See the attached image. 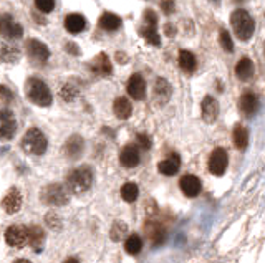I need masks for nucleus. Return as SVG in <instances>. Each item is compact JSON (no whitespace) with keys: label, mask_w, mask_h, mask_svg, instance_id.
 <instances>
[{"label":"nucleus","mask_w":265,"mask_h":263,"mask_svg":"<svg viewBox=\"0 0 265 263\" xmlns=\"http://www.w3.org/2000/svg\"><path fill=\"white\" fill-rule=\"evenodd\" d=\"M35 5L43 14H50L55 8V0H35Z\"/></svg>","instance_id":"c9c22d12"},{"label":"nucleus","mask_w":265,"mask_h":263,"mask_svg":"<svg viewBox=\"0 0 265 263\" xmlns=\"http://www.w3.org/2000/svg\"><path fill=\"white\" fill-rule=\"evenodd\" d=\"M179 167H181V157L177 154H171L168 159L161 161L158 164L159 172L163 175H176L179 172Z\"/></svg>","instance_id":"a211bd4d"},{"label":"nucleus","mask_w":265,"mask_h":263,"mask_svg":"<svg viewBox=\"0 0 265 263\" xmlns=\"http://www.w3.org/2000/svg\"><path fill=\"white\" fill-rule=\"evenodd\" d=\"M164 32L168 33V37H174V35H176V28L172 27V25H166V27H164Z\"/></svg>","instance_id":"a19ab883"},{"label":"nucleus","mask_w":265,"mask_h":263,"mask_svg":"<svg viewBox=\"0 0 265 263\" xmlns=\"http://www.w3.org/2000/svg\"><path fill=\"white\" fill-rule=\"evenodd\" d=\"M227 164H229V157H227V152L225 149L222 147H217L212 151V154L209 157V170L211 174L214 175H222L227 169Z\"/></svg>","instance_id":"6e6552de"},{"label":"nucleus","mask_w":265,"mask_h":263,"mask_svg":"<svg viewBox=\"0 0 265 263\" xmlns=\"http://www.w3.org/2000/svg\"><path fill=\"white\" fill-rule=\"evenodd\" d=\"M219 116V103L212 96H206L202 101V120L206 122H214Z\"/></svg>","instance_id":"f3484780"},{"label":"nucleus","mask_w":265,"mask_h":263,"mask_svg":"<svg viewBox=\"0 0 265 263\" xmlns=\"http://www.w3.org/2000/svg\"><path fill=\"white\" fill-rule=\"evenodd\" d=\"M14 263H32L30 260H24V258H20V260H15Z\"/></svg>","instance_id":"a18cd8bd"},{"label":"nucleus","mask_w":265,"mask_h":263,"mask_svg":"<svg viewBox=\"0 0 265 263\" xmlns=\"http://www.w3.org/2000/svg\"><path fill=\"white\" fill-rule=\"evenodd\" d=\"M171 93H172L171 85H169L164 78H158L154 83V90H153L154 103L158 104V106H164V104L169 101V98H171Z\"/></svg>","instance_id":"9d476101"},{"label":"nucleus","mask_w":265,"mask_h":263,"mask_svg":"<svg viewBox=\"0 0 265 263\" xmlns=\"http://www.w3.org/2000/svg\"><path fill=\"white\" fill-rule=\"evenodd\" d=\"M140 33H141V37L145 38V40H147V42L151 43V45H154V47H159L161 45V38H159L156 27H149V25H146L145 28L140 30Z\"/></svg>","instance_id":"473e14b6"},{"label":"nucleus","mask_w":265,"mask_h":263,"mask_svg":"<svg viewBox=\"0 0 265 263\" xmlns=\"http://www.w3.org/2000/svg\"><path fill=\"white\" fill-rule=\"evenodd\" d=\"M27 50H28L30 58L33 61H47L50 56V51L45 43H42L40 40H35V38H33V40H28Z\"/></svg>","instance_id":"2eb2a0df"},{"label":"nucleus","mask_w":265,"mask_h":263,"mask_svg":"<svg viewBox=\"0 0 265 263\" xmlns=\"http://www.w3.org/2000/svg\"><path fill=\"white\" fill-rule=\"evenodd\" d=\"M128 93L133 99H143L146 95V81L140 73H134L128 81Z\"/></svg>","instance_id":"9b49d317"},{"label":"nucleus","mask_w":265,"mask_h":263,"mask_svg":"<svg viewBox=\"0 0 265 263\" xmlns=\"http://www.w3.org/2000/svg\"><path fill=\"white\" fill-rule=\"evenodd\" d=\"M220 45H222L224 50L229 51V53L234 51V42H232V38H230L227 30H220Z\"/></svg>","instance_id":"f704fd0d"},{"label":"nucleus","mask_w":265,"mask_h":263,"mask_svg":"<svg viewBox=\"0 0 265 263\" xmlns=\"http://www.w3.org/2000/svg\"><path fill=\"white\" fill-rule=\"evenodd\" d=\"M214 2H219V0H214Z\"/></svg>","instance_id":"49530a36"},{"label":"nucleus","mask_w":265,"mask_h":263,"mask_svg":"<svg viewBox=\"0 0 265 263\" xmlns=\"http://www.w3.org/2000/svg\"><path fill=\"white\" fill-rule=\"evenodd\" d=\"M93 184V172L88 166L73 169L67 177V189L70 194H85Z\"/></svg>","instance_id":"f257e3e1"},{"label":"nucleus","mask_w":265,"mask_h":263,"mask_svg":"<svg viewBox=\"0 0 265 263\" xmlns=\"http://www.w3.org/2000/svg\"><path fill=\"white\" fill-rule=\"evenodd\" d=\"M239 109L242 111L244 116H254L259 109V101H257V96L252 95V93H245L241 96L239 99Z\"/></svg>","instance_id":"dca6fc26"},{"label":"nucleus","mask_w":265,"mask_h":263,"mask_svg":"<svg viewBox=\"0 0 265 263\" xmlns=\"http://www.w3.org/2000/svg\"><path fill=\"white\" fill-rule=\"evenodd\" d=\"M17 131V121L12 111L8 109H0V138L10 139L14 138Z\"/></svg>","instance_id":"1a4fd4ad"},{"label":"nucleus","mask_w":265,"mask_h":263,"mask_svg":"<svg viewBox=\"0 0 265 263\" xmlns=\"http://www.w3.org/2000/svg\"><path fill=\"white\" fill-rule=\"evenodd\" d=\"M47 222H48V223H51V222H53V217H50V215H47ZM56 225H60V222H56V223H55V225H53V227H55V229H58V227H56Z\"/></svg>","instance_id":"37998d69"},{"label":"nucleus","mask_w":265,"mask_h":263,"mask_svg":"<svg viewBox=\"0 0 265 263\" xmlns=\"http://www.w3.org/2000/svg\"><path fill=\"white\" fill-rule=\"evenodd\" d=\"M161 8H163V12L166 15L172 14V12H174V8H176L174 0H163V2H161Z\"/></svg>","instance_id":"4c0bfd02"},{"label":"nucleus","mask_w":265,"mask_h":263,"mask_svg":"<svg viewBox=\"0 0 265 263\" xmlns=\"http://www.w3.org/2000/svg\"><path fill=\"white\" fill-rule=\"evenodd\" d=\"M236 74L239 80L249 81L254 76V63L250 58H241L236 65Z\"/></svg>","instance_id":"5701e85b"},{"label":"nucleus","mask_w":265,"mask_h":263,"mask_svg":"<svg viewBox=\"0 0 265 263\" xmlns=\"http://www.w3.org/2000/svg\"><path fill=\"white\" fill-rule=\"evenodd\" d=\"M181 186V191L184 192V195L188 197H197L201 194V189H202V184L199 181V177H195V175H184V177L181 179L179 182Z\"/></svg>","instance_id":"4468645a"},{"label":"nucleus","mask_w":265,"mask_h":263,"mask_svg":"<svg viewBox=\"0 0 265 263\" xmlns=\"http://www.w3.org/2000/svg\"><path fill=\"white\" fill-rule=\"evenodd\" d=\"M138 194H140V189L134 182H126L121 187V197H123L124 202H134L138 199Z\"/></svg>","instance_id":"2f4dec72"},{"label":"nucleus","mask_w":265,"mask_h":263,"mask_svg":"<svg viewBox=\"0 0 265 263\" xmlns=\"http://www.w3.org/2000/svg\"><path fill=\"white\" fill-rule=\"evenodd\" d=\"M68 51H70V53H78V50H73V48H75V45H73V43H68Z\"/></svg>","instance_id":"79ce46f5"},{"label":"nucleus","mask_w":265,"mask_h":263,"mask_svg":"<svg viewBox=\"0 0 265 263\" xmlns=\"http://www.w3.org/2000/svg\"><path fill=\"white\" fill-rule=\"evenodd\" d=\"M63 263H80L76 260V258H67V260H65Z\"/></svg>","instance_id":"c03bdc74"},{"label":"nucleus","mask_w":265,"mask_h":263,"mask_svg":"<svg viewBox=\"0 0 265 263\" xmlns=\"http://www.w3.org/2000/svg\"><path fill=\"white\" fill-rule=\"evenodd\" d=\"M91 70L96 74H99V76H110L113 68H111L110 60H108V55L99 53L96 58L93 60V63H91Z\"/></svg>","instance_id":"aec40b11"},{"label":"nucleus","mask_w":265,"mask_h":263,"mask_svg":"<svg viewBox=\"0 0 265 263\" xmlns=\"http://www.w3.org/2000/svg\"><path fill=\"white\" fill-rule=\"evenodd\" d=\"M68 199H70V192H68L67 186H63V184H48L42 191V200L47 205L60 207V205L67 204Z\"/></svg>","instance_id":"39448f33"},{"label":"nucleus","mask_w":265,"mask_h":263,"mask_svg":"<svg viewBox=\"0 0 265 263\" xmlns=\"http://www.w3.org/2000/svg\"><path fill=\"white\" fill-rule=\"evenodd\" d=\"M5 242L7 245L14 248H20L24 245L28 243V227H24V225H10L8 229L5 230Z\"/></svg>","instance_id":"423d86ee"},{"label":"nucleus","mask_w":265,"mask_h":263,"mask_svg":"<svg viewBox=\"0 0 265 263\" xmlns=\"http://www.w3.org/2000/svg\"><path fill=\"white\" fill-rule=\"evenodd\" d=\"M27 96L28 99L37 106L47 108L51 104V93L50 88L38 78H30L27 81Z\"/></svg>","instance_id":"20e7f679"},{"label":"nucleus","mask_w":265,"mask_h":263,"mask_svg":"<svg viewBox=\"0 0 265 263\" xmlns=\"http://www.w3.org/2000/svg\"><path fill=\"white\" fill-rule=\"evenodd\" d=\"M2 207L7 214H17L22 207V194L19 189L12 187L2 200Z\"/></svg>","instance_id":"ddd939ff"},{"label":"nucleus","mask_w":265,"mask_h":263,"mask_svg":"<svg viewBox=\"0 0 265 263\" xmlns=\"http://www.w3.org/2000/svg\"><path fill=\"white\" fill-rule=\"evenodd\" d=\"M230 24H232V28L234 32H236L239 40L247 42L252 35H254V30H255L254 19H252L249 12L244 10V8H237V10L230 15Z\"/></svg>","instance_id":"f03ea898"},{"label":"nucleus","mask_w":265,"mask_h":263,"mask_svg":"<svg viewBox=\"0 0 265 263\" xmlns=\"http://www.w3.org/2000/svg\"><path fill=\"white\" fill-rule=\"evenodd\" d=\"M28 243L37 253L42 252L43 245H45V234H43L42 227H38V225L28 227Z\"/></svg>","instance_id":"6ab92c4d"},{"label":"nucleus","mask_w":265,"mask_h":263,"mask_svg":"<svg viewBox=\"0 0 265 263\" xmlns=\"http://www.w3.org/2000/svg\"><path fill=\"white\" fill-rule=\"evenodd\" d=\"M65 152L70 159H76V157L81 156L83 152V139L80 136H72L70 139L65 144Z\"/></svg>","instance_id":"b1692460"},{"label":"nucleus","mask_w":265,"mask_h":263,"mask_svg":"<svg viewBox=\"0 0 265 263\" xmlns=\"http://www.w3.org/2000/svg\"><path fill=\"white\" fill-rule=\"evenodd\" d=\"M179 67L184 70L186 73H193L195 67H197V61H195V56L188 50H181L179 53Z\"/></svg>","instance_id":"cd10ccee"},{"label":"nucleus","mask_w":265,"mask_h":263,"mask_svg":"<svg viewBox=\"0 0 265 263\" xmlns=\"http://www.w3.org/2000/svg\"><path fill=\"white\" fill-rule=\"evenodd\" d=\"M113 113H115L116 118H120V120H128L133 113V106L126 98H118L113 103Z\"/></svg>","instance_id":"393cba45"},{"label":"nucleus","mask_w":265,"mask_h":263,"mask_svg":"<svg viewBox=\"0 0 265 263\" xmlns=\"http://www.w3.org/2000/svg\"><path fill=\"white\" fill-rule=\"evenodd\" d=\"M126 234H128V227H126L124 222H115L111 227V240L113 242H121L123 239H126Z\"/></svg>","instance_id":"72a5a7b5"},{"label":"nucleus","mask_w":265,"mask_h":263,"mask_svg":"<svg viewBox=\"0 0 265 263\" xmlns=\"http://www.w3.org/2000/svg\"><path fill=\"white\" fill-rule=\"evenodd\" d=\"M99 27L106 30V32H115V30H118L121 27V19L118 15L106 12V14H103L101 19H99Z\"/></svg>","instance_id":"a878e982"},{"label":"nucleus","mask_w":265,"mask_h":263,"mask_svg":"<svg viewBox=\"0 0 265 263\" xmlns=\"http://www.w3.org/2000/svg\"><path fill=\"white\" fill-rule=\"evenodd\" d=\"M0 35L10 40H19L24 35V28L10 14H3L0 17Z\"/></svg>","instance_id":"0eeeda50"},{"label":"nucleus","mask_w":265,"mask_h":263,"mask_svg":"<svg viewBox=\"0 0 265 263\" xmlns=\"http://www.w3.org/2000/svg\"><path fill=\"white\" fill-rule=\"evenodd\" d=\"M19 58H20L19 48L7 42H0V61H3V63H14Z\"/></svg>","instance_id":"412c9836"},{"label":"nucleus","mask_w":265,"mask_h":263,"mask_svg":"<svg viewBox=\"0 0 265 263\" xmlns=\"http://www.w3.org/2000/svg\"><path fill=\"white\" fill-rule=\"evenodd\" d=\"M0 98H2V101H12L14 99V95H12V91L8 90L7 86H3V85H0Z\"/></svg>","instance_id":"ea45409f"},{"label":"nucleus","mask_w":265,"mask_h":263,"mask_svg":"<svg viewBox=\"0 0 265 263\" xmlns=\"http://www.w3.org/2000/svg\"><path fill=\"white\" fill-rule=\"evenodd\" d=\"M58 95H60V98H62L63 101L73 103V101H75V99L78 98L80 91H78V88H76L75 85H73V83H65V85L60 86Z\"/></svg>","instance_id":"c85d7f7f"},{"label":"nucleus","mask_w":265,"mask_h":263,"mask_svg":"<svg viewBox=\"0 0 265 263\" xmlns=\"http://www.w3.org/2000/svg\"><path fill=\"white\" fill-rule=\"evenodd\" d=\"M232 141H234V146L237 149H245L247 144H249V131H247L244 126L237 124L234 128V133H232Z\"/></svg>","instance_id":"bb28decb"},{"label":"nucleus","mask_w":265,"mask_h":263,"mask_svg":"<svg viewBox=\"0 0 265 263\" xmlns=\"http://www.w3.org/2000/svg\"><path fill=\"white\" fill-rule=\"evenodd\" d=\"M85 25H86L85 17L80 14H70V15H67V19H65V28H67V32H70V33L83 32Z\"/></svg>","instance_id":"4be33fe9"},{"label":"nucleus","mask_w":265,"mask_h":263,"mask_svg":"<svg viewBox=\"0 0 265 263\" xmlns=\"http://www.w3.org/2000/svg\"><path fill=\"white\" fill-rule=\"evenodd\" d=\"M136 141L143 149H151V139H149V136H147V134H141L140 133L136 136Z\"/></svg>","instance_id":"58836bf2"},{"label":"nucleus","mask_w":265,"mask_h":263,"mask_svg":"<svg viewBox=\"0 0 265 263\" xmlns=\"http://www.w3.org/2000/svg\"><path fill=\"white\" fill-rule=\"evenodd\" d=\"M143 248V240L138 234H131L126 237V242H124V250L129 253V255H138Z\"/></svg>","instance_id":"c756f323"},{"label":"nucleus","mask_w":265,"mask_h":263,"mask_svg":"<svg viewBox=\"0 0 265 263\" xmlns=\"http://www.w3.org/2000/svg\"><path fill=\"white\" fill-rule=\"evenodd\" d=\"M145 22H146V25H149V27H156V25H158V15H156L153 10H146Z\"/></svg>","instance_id":"e433bc0d"},{"label":"nucleus","mask_w":265,"mask_h":263,"mask_svg":"<svg viewBox=\"0 0 265 263\" xmlns=\"http://www.w3.org/2000/svg\"><path fill=\"white\" fill-rule=\"evenodd\" d=\"M47 146L48 141L38 128H30L22 139V149L30 156H42L47 151Z\"/></svg>","instance_id":"7ed1b4c3"},{"label":"nucleus","mask_w":265,"mask_h":263,"mask_svg":"<svg viewBox=\"0 0 265 263\" xmlns=\"http://www.w3.org/2000/svg\"><path fill=\"white\" fill-rule=\"evenodd\" d=\"M140 159H141L140 149L134 146V144H128V146H126L120 154V162L128 169L136 167V166L140 164Z\"/></svg>","instance_id":"f8f14e48"},{"label":"nucleus","mask_w":265,"mask_h":263,"mask_svg":"<svg viewBox=\"0 0 265 263\" xmlns=\"http://www.w3.org/2000/svg\"><path fill=\"white\" fill-rule=\"evenodd\" d=\"M146 235L153 240L154 245H158L164 240V230L159 223H153V222L146 223Z\"/></svg>","instance_id":"7c9ffc66"}]
</instances>
